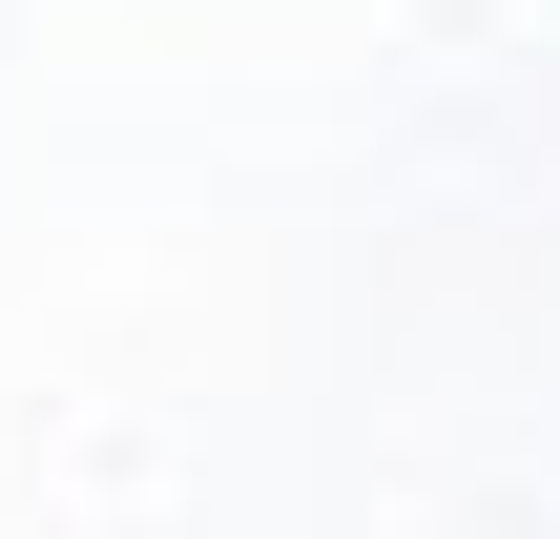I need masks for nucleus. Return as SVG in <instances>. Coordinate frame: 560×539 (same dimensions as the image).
Listing matches in <instances>:
<instances>
[]
</instances>
